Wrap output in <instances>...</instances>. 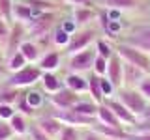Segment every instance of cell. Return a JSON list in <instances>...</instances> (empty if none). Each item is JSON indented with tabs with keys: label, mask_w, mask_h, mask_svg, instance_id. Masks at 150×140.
<instances>
[{
	"label": "cell",
	"mask_w": 150,
	"mask_h": 140,
	"mask_svg": "<svg viewBox=\"0 0 150 140\" xmlns=\"http://www.w3.org/2000/svg\"><path fill=\"white\" fill-rule=\"evenodd\" d=\"M115 52L118 54L124 62L139 67L144 75H150V56H146L144 52H141V50H137L135 47H131L128 43H124V41H120V43L115 45Z\"/></svg>",
	"instance_id": "cell-1"
},
{
	"label": "cell",
	"mask_w": 150,
	"mask_h": 140,
	"mask_svg": "<svg viewBox=\"0 0 150 140\" xmlns=\"http://www.w3.org/2000/svg\"><path fill=\"white\" fill-rule=\"evenodd\" d=\"M118 101L131 114L137 116V118H143V114L146 112L148 105H150L137 88H120L118 90Z\"/></svg>",
	"instance_id": "cell-2"
},
{
	"label": "cell",
	"mask_w": 150,
	"mask_h": 140,
	"mask_svg": "<svg viewBox=\"0 0 150 140\" xmlns=\"http://www.w3.org/2000/svg\"><path fill=\"white\" fill-rule=\"evenodd\" d=\"M98 34H100V30H98V28H94V26L79 28V30L71 36L69 45L66 47V52H68V56H73V54L81 52V50H84V49H90L92 41H98V39H100Z\"/></svg>",
	"instance_id": "cell-3"
},
{
	"label": "cell",
	"mask_w": 150,
	"mask_h": 140,
	"mask_svg": "<svg viewBox=\"0 0 150 140\" xmlns=\"http://www.w3.org/2000/svg\"><path fill=\"white\" fill-rule=\"evenodd\" d=\"M41 75H43V71L40 69V65H25L23 69H19L8 77V86L11 88L32 86L38 80H41Z\"/></svg>",
	"instance_id": "cell-4"
},
{
	"label": "cell",
	"mask_w": 150,
	"mask_h": 140,
	"mask_svg": "<svg viewBox=\"0 0 150 140\" xmlns=\"http://www.w3.org/2000/svg\"><path fill=\"white\" fill-rule=\"evenodd\" d=\"M54 21H56V11H43L30 24H26V36L36 37V39H43L45 36H49L51 28L54 26Z\"/></svg>",
	"instance_id": "cell-5"
},
{
	"label": "cell",
	"mask_w": 150,
	"mask_h": 140,
	"mask_svg": "<svg viewBox=\"0 0 150 140\" xmlns=\"http://www.w3.org/2000/svg\"><path fill=\"white\" fill-rule=\"evenodd\" d=\"M96 47H90V49H84L81 50V52H77V54H73V56H69V65H68V69H69V73H84V71H90V69H94V60H96Z\"/></svg>",
	"instance_id": "cell-6"
},
{
	"label": "cell",
	"mask_w": 150,
	"mask_h": 140,
	"mask_svg": "<svg viewBox=\"0 0 150 140\" xmlns=\"http://www.w3.org/2000/svg\"><path fill=\"white\" fill-rule=\"evenodd\" d=\"M81 101V93L69 90V88H62L56 93H51L49 95V105L56 110H71L77 103Z\"/></svg>",
	"instance_id": "cell-7"
},
{
	"label": "cell",
	"mask_w": 150,
	"mask_h": 140,
	"mask_svg": "<svg viewBox=\"0 0 150 140\" xmlns=\"http://www.w3.org/2000/svg\"><path fill=\"white\" fill-rule=\"evenodd\" d=\"M25 36H26V26L21 24V22H13L9 37H8V45H6V49H4V60H8L11 54H15L19 50L21 43L25 41Z\"/></svg>",
	"instance_id": "cell-8"
},
{
	"label": "cell",
	"mask_w": 150,
	"mask_h": 140,
	"mask_svg": "<svg viewBox=\"0 0 150 140\" xmlns=\"http://www.w3.org/2000/svg\"><path fill=\"white\" fill-rule=\"evenodd\" d=\"M103 105H107L112 112H115V116L120 120V123L124 125V127H128V129H129V127H133V125L139 121L137 116L131 114V112L126 108V106L122 105L118 99H115V97H112V99H105V103H103Z\"/></svg>",
	"instance_id": "cell-9"
},
{
	"label": "cell",
	"mask_w": 150,
	"mask_h": 140,
	"mask_svg": "<svg viewBox=\"0 0 150 140\" xmlns=\"http://www.w3.org/2000/svg\"><path fill=\"white\" fill-rule=\"evenodd\" d=\"M122 69H124V60L115 52L109 58V62H107V73H105V77L112 82V86L116 88V92L122 88Z\"/></svg>",
	"instance_id": "cell-10"
},
{
	"label": "cell",
	"mask_w": 150,
	"mask_h": 140,
	"mask_svg": "<svg viewBox=\"0 0 150 140\" xmlns=\"http://www.w3.org/2000/svg\"><path fill=\"white\" fill-rule=\"evenodd\" d=\"M71 19L79 28H86L92 26V22L98 19V11L90 6H75L71 11Z\"/></svg>",
	"instance_id": "cell-11"
},
{
	"label": "cell",
	"mask_w": 150,
	"mask_h": 140,
	"mask_svg": "<svg viewBox=\"0 0 150 140\" xmlns=\"http://www.w3.org/2000/svg\"><path fill=\"white\" fill-rule=\"evenodd\" d=\"M146 77L139 67L124 62V69H122V88H137L141 80Z\"/></svg>",
	"instance_id": "cell-12"
},
{
	"label": "cell",
	"mask_w": 150,
	"mask_h": 140,
	"mask_svg": "<svg viewBox=\"0 0 150 140\" xmlns=\"http://www.w3.org/2000/svg\"><path fill=\"white\" fill-rule=\"evenodd\" d=\"M36 127L40 131H43L45 134H49L51 138H58V134H60V131H62L64 125H62V121H58L53 114H49V116H41V118H38Z\"/></svg>",
	"instance_id": "cell-13"
},
{
	"label": "cell",
	"mask_w": 150,
	"mask_h": 140,
	"mask_svg": "<svg viewBox=\"0 0 150 140\" xmlns=\"http://www.w3.org/2000/svg\"><path fill=\"white\" fill-rule=\"evenodd\" d=\"M96 120L103 125H109V127H116V129H124V125L120 123V120L115 116L107 105H98V112H96Z\"/></svg>",
	"instance_id": "cell-14"
},
{
	"label": "cell",
	"mask_w": 150,
	"mask_h": 140,
	"mask_svg": "<svg viewBox=\"0 0 150 140\" xmlns=\"http://www.w3.org/2000/svg\"><path fill=\"white\" fill-rule=\"evenodd\" d=\"M64 86L77 93H86L88 92V78H84L81 73H69L64 80Z\"/></svg>",
	"instance_id": "cell-15"
},
{
	"label": "cell",
	"mask_w": 150,
	"mask_h": 140,
	"mask_svg": "<svg viewBox=\"0 0 150 140\" xmlns=\"http://www.w3.org/2000/svg\"><path fill=\"white\" fill-rule=\"evenodd\" d=\"M38 65H40V69L43 73H53L60 65V54L56 52V50H47V52L40 58Z\"/></svg>",
	"instance_id": "cell-16"
},
{
	"label": "cell",
	"mask_w": 150,
	"mask_h": 140,
	"mask_svg": "<svg viewBox=\"0 0 150 140\" xmlns=\"http://www.w3.org/2000/svg\"><path fill=\"white\" fill-rule=\"evenodd\" d=\"M19 50L23 52V56L26 58L28 64H34V62H40L41 58V50H40V45L34 43V41L30 39H25L21 43V47H19Z\"/></svg>",
	"instance_id": "cell-17"
},
{
	"label": "cell",
	"mask_w": 150,
	"mask_h": 140,
	"mask_svg": "<svg viewBox=\"0 0 150 140\" xmlns=\"http://www.w3.org/2000/svg\"><path fill=\"white\" fill-rule=\"evenodd\" d=\"M100 78L101 77H100V75H96V73H92L90 77H88V93H90V99L96 103V105H103V103H105Z\"/></svg>",
	"instance_id": "cell-18"
},
{
	"label": "cell",
	"mask_w": 150,
	"mask_h": 140,
	"mask_svg": "<svg viewBox=\"0 0 150 140\" xmlns=\"http://www.w3.org/2000/svg\"><path fill=\"white\" fill-rule=\"evenodd\" d=\"M101 6H105L107 9H120V11H129L139 6V0H98Z\"/></svg>",
	"instance_id": "cell-19"
},
{
	"label": "cell",
	"mask_w": 150,
	"mask_h": 140,
	"mask_svg": "<svg viewBox=\"0 0 150 140\" xmlns=\"http://www.w3.org/2000/svg\"><path fill=\"white\" fill-rule=\"evenodd\" d=\"M41 84H43L45 92H49V93H56L58 90L64 88L62 80H58V77L54 73H43L41 75Z\"/></svg>",
	"instance_id": "cell-20"
},
{
	"label": "cell",
	"mask_w": 150,
	"mask_h": 140,
	"mask_svg": "<svg viewBox=\"0 0 150 140\" xmlns=\"http://www.w3.org/2000/svg\"><path fill=\"white\" fill-rule=\"evenodd\" d=\"M71 110L77 112V114H81V116H86V118H94V116H96V112H98V105L92 99H88V101L81 99Z\"/></svg>",
	"instance_id": "cell-21"
},
{
	"label": "cell",
	"mask_w": 150,
	"mask_h": 140,
	"mask_svg": "<svg viewBox=\"0 0 150 140\" xmlns=\"http://www.w3.org/2000/svg\"><path fill=\"white\" fill-rule=\"evenodd\" d=\"M8 123H9V127L13 129V133H15V134H28V129H30V127L26 125V116L15 112Z\"/></svg>",
	"instance_id": "cell-22"
},
{
	"label": "cell",
	"mask_w": 150,
	"mask_h": 140,
	"mask_svg": "<svg viewBox=\"0 0 150 140\" xmlns=\"http://www.w3.org/2000/svg\"><path fill=\"white\" fill-rule=\"evenodd\" d=\"M25 65H28V62H26L25 56H23L21 50H17L15 54H11V56L6 60V69H8V71H11V73H15V71H19V69H23Z\"/></svg>",
	"instance_id": "cell-23"
},
{
	"label": "cell",
	"mask_w": 150,
	"mask_h": 140,
	"mask_svg": "<svg viewBox=\"0 0 150 140\" xmlns=\"http://www.w3.org/2000/svg\"><path fill=\"white\" fill-rule=\"evenodd\" d=\"M69 41H71V34H68L62 26H56L53 32V43L56 47H68Z\"/></svg>",
	"instance_id": "cell-24"
},
{
	"label": "cell",
	"mask_w": 150,
	"mask_h": 140,
	"mask_svg": "<svg viewBox=\"0 0 150 140\" xmlns=\"http://www.w3.org/2000/svg\"><path fill=\"white\" fill-rule=\"evenodd\" d=\"M94 47H96V52L100 54V56H103V58H107V60L115 54V45L109 43L107 39H101V37L96 41V45H94Z\"/></svg>",
	"instance_id": "cell-25"
},
{
	"label": "cell",
	"mask_w": 150,
	"mask_h": 140,
	"mask_svg": "<svg viewBox=\"0 0 150 140\" xmlns=\"http://www.w3.org/2000/svg\"><path fill=\"white\" fill-rule=\"evenodd\" d=\"M13 0H0V19L13 24Z\"/></svg>",
	"instance_id": "cell-26"
},
{
	"label": "cell",
	"mask_w": 150,
	"mask_h": 140,
	"mask_svg": "<svg viewBox=\"0 0 150 140\" xmlns=\"http://www.w3.org/2000/svg\"><path fill=\"white\" fill-rule=\"evenodd\" d=\"M17 99H19L17 88L6 86L2 92H0V103H2V105H11V103H17Z\"/></svg>",
	"instance_id": "cell-27"
},
{
	"label": "cell",
	"mask_w": 150,
	"mask_h": 140,
	"mask_svg": "<svg viewBox=\"0 0 150 140\" xmlns=\"http://www.w3.org/2000/svg\"><path fill=\"white\" fill-rule=\"evenodd\" d=\"M81 129L71 127V125H64L58 134V140H81Z\"/></svg>",
	"instance_id": "cell-28"
},
{
	"label": "cell",
	"mask_w": 150,
	"mask_h": 140,
	"mask_svg": "<svg viewBox=\"0 0 150 140\" xmlns=\"http://www.w3.org/2000/svg\"><path fill=\"white\" fill-rule=\"evenodd\" d=\"M25 97H26L28 105L32 106V110L40 108V106L45 103V95H41V92H36V90H30V92H26V93H25Z\"/></svg>",
	"instance_id": "cell-29"
},
{
	"label": "cell",
	"mask_w": 150,
	"mask_h": 140,
	"mask_svg": "<svg viewBox=\"0 0 150 140\" xmlns=\"http://www.w3.org/2000/svg\"><path fill=\"white\" fill-rule=\"evenodd\" d=\"M128 133H131V134H150V120L139 118L137 123L128 129Z\"/></svg>",
	"instance_id": "cell-30"
},
{
	"label": "cell",
	"mask_w": 150,
	"mask_h": 140,
	"mask_svg": "<svg viewBox=\"0 0 150 140\" xmlns=\"http://www.w3.org/2000/svg\"><path fill=\"white\" fill-rule=\"evenodd\" d=\"M9 32H11V24L8 21H4V19H0V49H6Z\"/></svg>",
	"instance_id": "cell-31"
},
{
	"label": "cell",
	"mask_w": 150,
	"mask_h": 140,
	"mask_svg": "<svg viewBox=\"0 0 150 140\" xmlns=\"http://www.w3.org/2000/svg\"><path fill=\"white\" fill-rule=\"evenodd\" d=\"M100 84H101L103 97H105V99H112V97H115V93H116V88L112 86V82H111L107 77H101V78H100Z\"/></svg>",
	"instance_id": "cell-32"
},
{
	"label": "cell",
	"mask_w": 150,
	"mask_h": 140,
	"mask_svg": "<svg viewBox=\"0 0 150 140\" xmlns=\"http://www.w3.org/2000/svg\"><path fill=\"white\" fill-rule=\"evenodd\" d=\"M107 62H109L107 58H103V56L98 54L96 60H94V73L100 75V77H105V73H107Z\"/></svg>",
	"instance_id": "cell-33"
},
{
	"label": "cell",
	"mask_w": 150,
	"mask_h": 140,
	"mask_svg": "<svg viewBox=\"0 0 150 140\" xmlns=\"http://www.w3.org/2000/svg\"><path fill=\"white\" fill-rule=\"evenodd\" d=\"M17 112H19V114H23V116H30L32 114V106L28 105V101H26L25 95H21L17 99Z\"/></svg>",
	"instance_id": "cell-34"
},
{
	"label": "cell",
	"mask_w": 150,
	"mask_h": 140,
	"mask_svg": "<svg viewBox=\"0 0 150 140\" xmlns=\"http://www.w3.org/2000/svg\"><path fill=\"white\" fill-rule=\"evenodd\" d=\"M13 136H15V133H13V129L9 127V123L0 120V140H11Z\"/></svg>",
	"instance_id": "cell-35"
},
{
	"label": "cell",
	"mask_w": 150,
	"mask_h": 140,
	"mask_svg": "<svg viewBox=\"0 0 150 140\" xmlns=\"http://www.w3.org/2000/svg\"><path fill=\"white\" fill-rule=\"evenodd\" d=\"M137 90L143 93V97L150 103V75H146V77L141 80V84L137 86Z\"/></svg>",
	"instance_id": "cell-36"
},
{
	"label": "cell",
	"mask_w": 150,
	"mask_h": 140,
	"mask_svg": "<svg viewBox=\"0 0 150 140\" xmlns=\"http://www.w3.org/2000/svg\"><path fill=\"white\" fill-rule=\"evenodd\" d=\"M28 136H30L32 140H54V138H51L49 134H45L43 131H40L36 125H32V127L28 129Z\"/></svg>",
	"instance_id": "cell-37"
},
{
	"label": "cell",
	"mask_w": 150,
	"mask_h": 140,
	"mask_svg": "<svg viewBox=\"0 0 150 140\" xmlns=\"http://www.w3.org/2000/svg\"><path fill=\"white\" fill-rule=\"evenodd\" d=\"M15 112L17 110L13 108L11 105H2V103H0V120H2V121H9Z\"/></svg>",
	"instance_id": "cell-38"
},
{
	"label": "cell",
	"mask_w": 150,
	"mask_h": 140,
	"mask_svg": "<svg viewBox=\"0 0 150 140\" xmlns=\"http://www.w3.org/2000/svg\"><path fill=\"white\" fill-rule=\"evenodd\" d=\"M81 140H107V138H103L101 134L96 133L94 129H86V131L81 133Z\"/></svg>",
	"instance_id": "cell-39"
},
{
	"label": "cell",
	"mask_w": 150,
	"mask_h": 140,
	"mask_svg": "<svg viewBox=\"0 0 150 140\" xmlns=\"http://www.w3.org/2000/svg\"><path fill=\"white\" fill-rule=\"evenodd\" d=\"M131 34H133V36H139V37H143V39H148V41H150V24H148V26H139L137 30H133Z\"/></svg>",
	"instance_id": "cell-40"
},
{
	"label": "cell",
	"mask_w": 150,
	"mask_h": 140,
	"mask_svg": "<svg viewBox=\"0 0 150 140\" xmlns=\"http://www.w3.org/2000/svg\"><path fill=\"white\" fill-rule=\"evenodd\" d=\"M69 4H73V6H90L92 0H68Z\"/></svg>",
	"instance_id": "cell-41"
},
{
	"label": "cell",
	"mask_w": 150,
	"mask_h": 140,
	"mask_svg": "<svg viewBox=\"0 0 150 140\" xmlns=\"http://www.w3.org/2000/svg\"><path fill=\"white\" fill-rule=\"evenodd\" d=\"M11 140H32V138L28 136V134H15Z\"/></svg>",
	"instance_id": "cell-42"
},
{
	"label": "cell",
	"mask_w": 150,
	"mask_h": 140,
	"mask_svg": "<svg viewBox=\"0 0 150 140\" xmlns=\"http://www.w3.org/2000/svg\"><path fill=\"white\" fill-rule=\"evenodd\" d=\"M51 2H54V4H60V2H68V0H51Z\"/></svg>",
	"instance_id": "cell-43"
},
{
	"label": "cell",
	"mask_w": 150,
	"mask_h": 140,
	"mask_svg": "<svg viewBox=\"0 0 150 140\" xmlns=\"http://www.w3.org/2000/svg\"><path fill=\"white\" fill-rule=\"evenodd\" d=\"M2 60H4V54H2V52H0V62H2Z\"/></svg>",
	"instance_id": "cell-44"
}]
</instances>
